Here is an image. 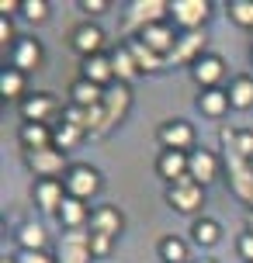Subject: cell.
I'll use <instances>...</instances> for the list:
<instances>
[{"instance_id":"1","label":"cell","mask_w":253,"mask_h":263,"mask_svg":"<svg viewBox=\"0 0 253 263\" xmlns=\"http://www.w3.org/2000/svg\"><path fill=\"white\" fill-rule=\"evenodd\" d=\"M222 149H226V170H229V187L243 204H253V163L240 156L236 149V132L222 128Z\"/></svg>"},{"instance_id":"2","label":"cell","mask_w":253,"mask_h":263,"mask_svg":"<svg viewBox=\"0 0 253 263\" xmlns=\"http://www.w3.org/2000/svg\"><path fill=\"white\" fill-rule=\"evenodd\" d=\"M25 166L35 177L42 180H59V177H66L69 173V163H66V153L63 149H35V153H25Z\"/></svg>"},{"instance_id":"3","label":"cell","mask_w":253,"mask_h":263,"mask_svg":"<svg viewBox=\"0 0 253 263\" xmlns=\"http://www.w3.org/2000/svg\"><path fill=\"white\" fill-rule=\"evenodd\" d=\"M167 204H170L173 211H180V215H194V211L205 204V187L187 173V177H180L177 184L167 187Z\"/></svg>"},{"instance_id":"4","label":"cell","mask_w":253,"mask_h":263,"mask_svg":"<svg viewBox=\"0 0 253 263\" xmlns=\"http://www.w3.org/2000/svg\"><path fill=\"white\" fill-rule=\"evenodd\" d=\"M63 187H66L69 197L87 201V197H94L97 191H101V173L94 170V166H87V163H73L69 173L63 177Z\"/></svg>"},{"instance_id":"5","label":"cell","mask_w":253,"mask_h":263,"mask_svg":"<svg viewBox=\"0 0 253 263\" xmlns=\"http://www.w3.org/2000/svg\"><path fill=\"white\" fill-rule=\"evenodd\" d=\"M170 17L180 28H187V31H201L205 21L212 17V4H208V0H173Z\"/></svg>"},{"instance_id":"6","label":"cell","mask_w":253,"mask_h":263,"mask_svg":"<svg viewBox=\"0 0 253 263\" xmlns=\"http://www.w3.org/2000/svg\"><path fill=\"white\" fill-rule=\"evenodd\" d=\"M170 14L167 0H135L132 11L125 14V28H149V25H163V17Z\"/></svg>"},{"instance_id":"7","label":"cell","mask_w":253,"mask_h":263,"mask_svg":"<svg viewBox=\"0 0 253 263\" xmlns=\"http://www.w3.org/2000/svg\"><path fill=\"white\" fill-rule=\"evenodd\" d=\"M59 111L63 107H59V101H56L52 93H28L25 101H21V118L35 121V125H49Z\"/></svg>"},{"instance_id":"8","label":"cell","mask_w":253,"mask_h":263,"mask_svg":"<svg viewBox=\"0 0 253 263\" xmlns=\"http://www.w3.org/2000/svg\"><path fill=\"white\" fill-rule=\"evenodd\" d=\"M104 135L118 121H125V115H129V107H132V90L125 87V83H118V87H111V90H104Z\"/></svg>"},{"instance_id":"9","label":"cell","mask_w":253,"mask_h":263,"mask_svg":"<svg viewBox=\"0 0 253 263\" xmlns=\"http://www.w3.org/2000/svg\"><path fill=\"white\" fill-rule=\"evenodd\" d=\"M94 253H91V232H63L59 239V263H91Z\"/></svg>"},{"instance_id":"10","label":"cell","mask_w":253,"mask_h":263,"mask_svg":"<svg viewBox=\"0 0 253 263\" xmlns=\"http://www.w3.org/2000/svg\"><path fill=\"white\" fill-rule=\"evenodd\" d=\"M125 229V215L111 204H97L91 211V236H104V239H118Z\"/></svg>"},{"instance_id":"11","label":"cell","mask_w":253,"mask_h":263,"mask_svg":"<svg viewBox=\"0 0 253 263\" xmlns=\"http://www.w3.org/2000/svg\"><path fill=\"white\" fill-rule=\"evenodd\" d=\"M45 63V49H42L39 39H17V45L11 49V66L21 69V73H31V69H42Z\"/></svg>"},{"instance_id":"12","label":"cell","mask_w":253,"mask_h":263,"mask_svg":"<svg viewBox=\"0 0 253 263\" xmlns=\"http://www.w3.org/2000/svg\"><path fill=\"white\" fill-rule=\"evenodd\" d=\"M191 77H194V83L205 87V90H219V83H222V77H226V63H222L219 55L205 52L198 63L191 66Z\"/></svg>"},{"instance_id":"13","label":"cell","mask_w":253,"mask_h":263,"mask_svg":"<svg viewBox=\"0 0 253 263\" xmlns=\"http://www.w3.org/2000/svg\"><path fill=\"white\" fill-rule=\"evenodd\" d=\"M160 142H163V149H177V153H187V149L194 145V128H191L184 118L163 121V125H160Z\"/></svg>"},{"instance_id":"14","label":"cell","mask_w":253,"mask_h":263,"mask_svg":"<svg viewBox=\"0 0 253 263\" xmlns=\"http://www.w3.org/2000/svg\"><path fill=\"white\" fill-rule=\"evenodd\" d=\"M187 173H191L201 187H208L212 180H219V156H215L212 149H191Z\"/></svg>"},{"instance_id":"15","label":"cell","mask_w":253,"mask_h":263,"mask_svg":"<svg viewBox=\"0 0 253 263\" xmlns=\"http://www.w3.org/2000/svg\"><path fill=\"white\" fill-rule=\"evenodd\" d=\"M139 42L146 45V49H153L156 55H173V49H177V42H180V35H173V28L167 25H149L139 31Z\"/></svg>"},{"instance_id":"16","label":"cell","mask_w":253,"mask_h":263,"mask_svg":"<svg viewBox=\"0 0 253 263\" xmlns=\"http://www.w3.org/2000/svg\"><path fill=\"white\" fill-rule=\"evenodd\" d=\"M187 159L191 153H177V149H163L156 156V173H160L167 184H177L180 177H187Z\"/></svg>"},{"instance_id":"17","label":"cell","mask_w":253,"mask_h":263,"mask_svg":"<svg viewBox=\"0 0 253 263\" xmlns=\"http://www.w3.org/2000/svg\"><path fill=\"white\" fill-rule=\"evenodd\" d=\"M63 201H66V187H63V180H39V184H35V204H39L42 211L59 215Z\"/></svg>"},{"instance_id":"18","label":"cell","mask_w":253,"mask_h":263,"mask_svg":"<svg viewBox=\"0 0 253 263\" xmlns=\"http://www.w3.org/2000/svg\"><path fill=\"white\" fill-rule=\"evenodd\" d=\"M17 139L25 145V153H35V149H52L56 145V132L49 125H35V121H25L21 132H17Z\"/></svg>"},{"instance_id":"19","label":"cell","mask_w":253,"mask_h":263,"mask_svg":"<svg viewBox=\"0 0 253 263\" xmlns=\"http://www.w3.org/2000/svg\"><path fill=\"white\" fill-rule=\"evenodd\" d=\"M73 49L83 55V59H91V55H101L104 49V31L97 25H80L73 31Z\"/></svg>"},{"instance_id":"20","label":"cell","mask_w":253,"mask_h":263,"mask_svg":"<svg viewBox=\"0 0 253 263\" xmlns=\"http://www.w3.org/2000/svg\"><path fill=\"white\" fill-rule=\"evenodd\" d=\"M59 225L66 229V232H77V229H83V225H91V208L83 204V201H77V197H69L63 201V208H59Z\"/></svg>"},{"instance_id":"21","label":"cell","mask_w":253,"mask_h":263,"mask_svg":"<svg viewBox=\"0 0 253 263\" xmlns=\"http://www.w3.org/2000/svg\"><path fill=\"white\" fill-rule=\"evenodd\" d=\"M69 101L77 107H83V111H91V107H101L104 104V87H97V83H91V80H77L73 87H69Z\"/></svg>"},{"instance_id":"22","label":"cell","mask_w":253,"mask_h":263,"mask_svg":"<svg viewBox=\"0 0 253 263\" xmlns=\"http://www.w3.org/2000/svg\"><path fill=\"white\" fill-rule=\"evenodd\" d=\"M201 55H205V31H187V35H180V42H177V49H173V63H198Z\"/></svg>"},{"instance_id":"23","label":"cell","mask_w":253,"mask_h":263,"mask_svg":"<svg viewBox=\"0 0 253 263\" xmlns=\"http://www.w3.org/2000/svg\"><path fill=\"white\" fill-rule=\"evenodd\" d=\"M83 80H91V83H97V87H104L115 80V63H111V55H91V59H83Z\"/></svg>"},{"instance_id":"24","label":"cell","mask_w":253,"mask_h":263,"mask_svg":"<svg viewBox=\"0 0 253 263\" xmlns=\"http://www.w3.org/2000/svg\"><path fill=\"white\" fill-rule=\"evenodd\" d=\"M226 93H229V104L236 111H250L253 107V77H236Z\"/></svg>"},{"instance_id":"25","label":"cell","mask_w":253,"mask_h":263,"mask_svg":"<svg viewBox=\"0 0 253 263\" xmlns=\"http://www.w3.org/2000/svg\"><path fill=\"white\" fill-rule=\"evenodd\" d=\"M125 45H129V52H132L135 66H139V69H146V73H156V69H163V66H167V59H163V55H156L153 49H146L139 39L125 42Z\"/></svg>"},{"instance_id":"26","label":"cell","mask_w":253,"mask_h":263,"mask_svg":"<svg viewBox=\"0 0 253 263\" xmlns=\"http://www.w3.org/2000/svg\"><path fill=\"white\" fill-rule=\"evenodd\" d=\"M0 93H4L7 101H25V73L14 69V66H7V69L0 73Z\"/></svg>"},{"instance_id":"27","label":"cell","mask_w":253,"mask_h":263,"mask_svg":"<svg viewBox=\"0 0 253 263\" xmlns=\"http://www.w3.org/2000/svg\"><path fill=\"white\" fill-rule=\"evenodd\" d=\"M198 107H201V115H208V118H222L229 107V93L226 90H205L198 97Z\"/></svg>"},{"instance_id":"28","label":"cell","mask_w":253,"mask_h":263,"mask_svg":"<svg viewBox=\"0 0 253 263\" xmlns=\"http://www.w3.org/2000/svg\"><path fill=\"white\" fill-rule=\"evenodd\" d=\"M111 63H115V80H118V83H129V80L139 77V66H135L129 45H118V52L111 55Z\"/></svg>"},{"instance_id":"29","label":"cell","mask_w":253,"mask_h":263,"mask_svg":"<svg viewBox=\"0 0 253 263\" xmlns=\"http://www.w3.org/2000/svg\"><path fill=\"white\" fill-rule=\"evenodd\" d=\"M160 260L163 263H187V242L177 236H163L160 239Z\"/></svg>"},{"instance_id":"30","label":"cell","mask_w":253,"mask_h":263,"mask_svg":"<svg viewBox=\"0 0 253 263\" xmlns=\"http://www.w3.org/2000/svg\"><path fill=\"white\" fill-rule=\"evenodd\" d=\"M17 242H21V250H45L49 246V232L42 229V225L28 222L21 232H17Z\"/></svg>"},{"instance_id":"31","label":"cell","mask_w":253,"mask_h":263,"mask_svg":"<svg viewBox=\"0 0 253 263\" xmlns=\"http://www.w3.org/2000/svg\"><path fill=\"white\" fill-rule=\"evenodd\" d=\"M191 232H194V242H198V246H215V242L222 239V229H219V222H212V218H198Z\"/></svg>"},{"instance_id":"32","label":"cell","mask_w":253,"mask_h":263,"mask_svg":"<svg viewBox=\"0 0 253 263\" xmlns=\"http://www.w3.org/2000/svg\"><path fill=\"white\" fill-rule=\"evenodd\" d=\"M226 11L240 28H253V0H229Z\"/></svg>"},{"instance_id":"33","label":"cell","mask_w":253,"mask_h":263,"mask_svg":"<svg viewBox=\"0 0 253 263\" xmlns=\"http://www.w3.org/2000/svg\"><path fill=\"white\" fill-rule=\"evenodd\" d=\"M80 135H83L80 128H73V125H66V121H63V125L56 128V149H63V153H66V149H73V145L80 142Z\"/></svg>"},{"instance_id":"34","label":"cell","mask_w":253,"mask_h":263,"mask_svg":"<svg viewBox=\"0 0 253 263\" xmlns=\"http://www.w3.org/2000/svg\"><path fill=\"white\" fill-rule=\"evenodd\" d=\"M63 121H66V125H73V128H80L83 135H91V118H87V111H83V107L69 104L66 111H63Z\"/></svg>"},{"instance_id":"35","label":"cell","mask_w":253,"mask_h":263,"mask_svg":"<svg viewBox=\"0 0 253 263\" xmlns=\"http://www.w3.org/2000/svg\"><path fill=\"white\" fill-rule=\"evenodd\" d=\"M21 14L28 21H45L49 17V4L45 0H21Z\"/></svg>"},{"instance_id":"36","label":"cell","mask_w":253,"mask_h":263,"mask_svg":"<svg viewBox=\"0 0 253 263\" xmlns=\"http://www.w3.org/2000/svg\"><path fill=\"white\" fill-rule=\"evenodd\" d=\"M14 260H17V263H59V260H52L45 250H21Z\"/></svg>"},{"instance_id":"37","label":"cell","mask_w":253,"mask_h":263,"mask_svg":"<svg viewBox=\"0 0 253 263\" xmlns=\"http://www.w3.org/2000/svg\"><path fill=\"white\" fill-rule=\"evenodd\" d=\"M236 149L243 159H253V132H236Z\"/></svg>"},{"instance_id":"38","label":"cell","mask_w":253,"mask_h":263,"mask_svg":"<svg viewBox=\"0 0 253 263\" xmlns=\"http://www.w3.org/2000/svg\"><path fill=\"white\" fill-rule=\"evenodd\" d=\"M111 242H115V239L91 236V253H94V256H107V253H111Z\"/></svg>"},{"instance_id":"39","label":"cell","mask_w":253,"mask_h":263,"mask_svg":"<svg viewBox=\"0 0 253 263\" xmlns=\"http://www.w3.org/2000/svg\"><path fill=\"white\" fill-rule=\"evenodd\" d=\"M111 4L107 0H80V11H87V14H104Z\"/></svg>"},{"instance_id":"40","label":"cell","mask_w":253,"mask_h":263,"mask_svg":"<svg viewBox=\"0 0 253 263\" xmlns=\"http://www.w3.org/2000/svg\"><path fill=\"white\" fill-rule=\"evenodd\" d=\"M236 246H240V256H243V260H250V263H253V232L240 236V242H236Z\"/></svg>"},{"instance_id":"41","label":"cell","mask_w":253,"mask_h":263,"mask_svg":"<svg viewBox=\"0 0 253 263\" xmlns=\"http://www.w3.org/2000/svg\"><path fill=\"white\" fill-rule=\"evenodd\" d=\"M0 11H4V17H11L14 11H21V0H0Z\"/></svg>"},{"instance_id":"42","label":"cell","mask_w":253,"mask_h":263,"mask_svg":"<svg viewBox=\"0 0 253 263\" xmlns=\"http://www.w3.org/2000/svg\"><path fill=\"white\" fill-rule=\"evenodd\" d=\"M0 263H17V260H14V256H4V260H0Z\"/></svg>"},{"instance_id":"43","label":"cell","mask_w":253,"mask_h":263,"mask_svg":"<svg viewBox=\"0 0 253 263\" xmlns=\"http://www.w3.org/2000/svg\"><path fill=\"white\" fill-rule=\"evenodd\" d=\"M246 222H250V232H253V211H250V215H246Z\"/></svg>"},{"instance_id":"44","label":"cell","mask_w":253,"mask_h":263,"mask_svg":"<svg viewBox=\"0 0 253 263\" xmlns=\"http://www.w3.org/2000/svg\"><path fill=\"white\" fill-rule=\"evenodd\" d=\"M201 263H212V260H201Z\"/></svg>"},{"instance_id":"45","label":"cell","mask_w":253,"mask_h":263,"mask_svg":"<svg viewBox=\"0 0 253 263\" xmlns=\"http://www.w3.org/2000/svg\"><path fill=\"white\" fill-rule=\"evenodd\" d=\"M250 163H253V159H250Z\"/></svg>"}]
</instances>
